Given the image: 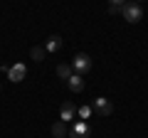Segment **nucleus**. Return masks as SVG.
<instances>
[{
  "label": "nucleus",
  "mask_w": 148,
  "mask_h": 138,
  "mask_svg": "<svg viewBox=\"0 0 148 138\" xmlns=\"http://www.w3.org/2000/svg\"><path fill=\"white\" fill-rule=\"evenodd\" d=\"M74 113H77L74 104H72V101H64V104H62V111H59V121H64V123H67V121H72V118H74Z\"/></svg>",
  "instance_id": "6"
},
{
  "label": "nucleus",
  "mask_w": 148,
  "mask_h": 138,
  "mask_svg": "<svg viewBox=\"0 0 148 138\" xmlns=\"http://www.w3.org/2000/svg\"><path fill=\"white\" fill-rule=\"evenodd\" d=\"M109 12H111V15H116V12H121V8H119V5H109Z\"/></svg>",
  "instance_id": "14"
},
{
  "label": "nucleus",
  "mask_w": 148,
  "mask_h": 138,
  "mask_svg": "<svg viewBox=\"0 0 148 138\" xmlns=\"http://www.w3.org/2000/svg\"><path fill=\"white\" fill-rule=\"evenodd\" d=\"M77 113H79V118H82V121H86V118H89L91 113H94V106H82Z\"/></svg>",
  "instance_id": "12"
},
{
  "label": "nucleus",
  "mask_w": 148,
  "mask_h": 138,
  "mask_svg": "<svg viewBox=\"0 0 148 138\" xmlns=\"http://www.w3.org/2000/svg\"><path fill=\"white\" fill-rule=\"evenodd\" d=\"M30 57L35 59V62H45V57H47V49H45V47H32V49H30Z\"/></svg>",
  "instance_id": "11"
},
{
  "label": "nucleus",
  "mask_w": 148,
  "mask_h": 138,
  "mask_svg": "<svg viewBox=\"0 0 148 138\" xmlns=\"http://www.w3.org/2000/svg\"><path fill=\"white\" fill-rule=\"evenodd\" d=\"M67 126H64V121H57V123H52V136L54 138H64L67 136Z\"/></svg>",
  "instance_id": "9"
},
{
  "label": "nucleus",
  "mask_w": 148,
  "mask_h": 138,
  "mask_svg": "<svg viewBox=\"0 0 148 138\" xmlns=\"http://www.w3.org/2000/svg\"><path fill=\"white\" fill-rule=\"evenodd\" d=\"M59 47H62V37H59V35L47 37V42H45V49H47V52H57Z\"/></svg>",
  "instance_id": "8"
},
{
  "label": "nucleus",
  "mask_w": 148,
  "mask_h": 138,
  "mask_svg": "<svg viewBox=\"0 0 148 138\" xmlns=\"http://www.w3.org/2000/svg\"><path fill=\"white\" fill-rule=\"evenodd\" d=\"M131 3H138V0H131Z\"/></svg>",
  "instance_id": "15"
},
{
  "label": "nucleus",
  "mask_w": 148,
  "mask_h": 138,
  "mask_svg": "<svg viewBox=\"0 0 148 138\" xmlns=\"http://www.w3.org/2000/svg\"><path fill=\"white\" fill-rule=\"evenodd\" d=\"M72 74H74V69L69 67V64H59V67H57V77H59V79H64V81H67Z\"/></svg>",
  "instance_id": "10"
},
{
  "label": "nucleus",
  "mask_w": 148,
  "mask_h": 138,
  "mask_svg": "<svg viewBox=\"0 0 148 138\" xmlns=\"http://www.w3.org/2000/svg\"><path fill=\"white\" fill-rule=\"evenodd\" d=\"M109 5H119V8H123V5H126V0H109Z\"/></svg>",
  "instance_id": "13"
},
{
  "label": "nucleus",
  "mask_w": 148,
  "mask_h": 138,
  "mask_svg": "<svg viewBox=\"0 0 148 138\" xmlns=\"http://www.w3.org/2000/svg\"><path fill=\"white\" fill-rule=\"evenodd\" d=\"M67 86L74 91V94H79V91L84 89V77H82V74H72V77L67 79Z\"/></svg>",
  "instance_id": "7"
},
{
  "label": "nucleus",
  "mask_w": 148,
  "mask_h": 138,
  "mask_svg": "<svg viewBox=\"0 0 148 138\" xmlns=\"http://www.w3.org/2000/svg\"><path fill=\"white\" fill-rule=\"evenodd\" d=\"M89 123L86 121H77L72 128H69V138H89Z\"/></svg>",
  "instance_id": "3"
},
{
  "label": "nucleus",
  "mask_w": 148,
  "mask_h": 138,
  "mask_svg": "<svg viewBox=\"0 0 148 138\" xmlns=\"http://www.w3.org/2000/svg\"><path fill=\"white\" fill-rule=\"evenodd\" d=\"M72 69H74V74H89V69H91V57L89 54H84V52H79L77 57H74V62H72Z\"/></svg>",
  "instance_id": "1"
},
{
  "label": "nucleus",
  "mask_w": 148,
  "mask_h": 138,
  "mask_svg": "<svg viewBox=\"0 0 148 138\" xmlns=\"http://www.w3.org/2000/svg\"><path fill=\"white\" fill-rule=\"evenodd\" d=\"M94 111L99 113V116H111V113H114V106L109 104V99L99 96V99H94Z\"/></svg>",
  "instance_id": "4"
},
{
  "label": "nucleus",
  "mask_w": 148,
  "mask_h": 138,
  "mask_svg": "<svg viewBox=\"0 0 148 138\" xmlns=\"http://www.w3.org/2000/svg\"><path fill=\"white\" fill-rule=\"evenodd\" d=\"M121 15H123V20H126V22H138L143 17V10H141L138 3H126V5L121 8Z\"/></svg>",
  "instance_id": "2"
},
{
  "label": "nucleus",
  "mask_w": 148,
  "mask_h": 138,
  "mask_svg": "<svg viewBox=\"0 0 148 138\" xmlns=\"http://www.w3.org/2000/svg\"><path fill=\"white\" fill-rule=\"evenodd\" d=\"M8 77H10V81H22L27 77V67L25 64H12V67L8 69Z\"/></svg>",
  "instance_id": "5"
}]
</instances>
